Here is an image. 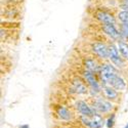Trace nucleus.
Masks as SVG:
<instances>
[{"mask_svg":"<svg viewBox=\"0 0 128 128\" xmlns=\"http://www.w3.org/2000/svg\"><path fill=\"white\" fill-rule=\"evenodd\" d=\"M106 127L108 128H113L114 127V124H115V114H112L110 117H109V119L106 120Z\"/></svg>","mask_w":128,"mask_h":128,"instance_id":"18","label":"nucleus"},{"mask_svg":"<svg viewBox=\"0 0 128 128\" xmlns=\"http://www.w3.org/2000/svg\"><path fill=\"white\" fill-rule=\"evenodd\" d=\"M81 122L87 126L88 128H102L104 126V118L102 114L95 113L92 117H87V116H80Z\"/></svg>","mask_w":128,"mask_h":128,"instance_id":"2","label":"nucleus"},{"mask_svg":"<svg viewBox=\"0 0 128 128\" xmlns=\"http://www.w3.org/2000/svg\"><path fill=\"white\" fill-rule=\"evenodd\" d=\"M83 78H84V81L86 82V84L91 88V91L94 92V94H98L102 91V87H100V83L98 82V80L95 79L93 72L85 70L83 72Z\"/></svg>","mask_w":128,"mask_h":128,"instance_id":"4","label":"nucleus"},{"mask_svg":"<svg viewBox=\"0 0 128 128\" xmlns=\"http://www.w3.org/2000/svg\"><path fill=\"white\" fill-rule=\"evenodd\" d=\"M92 52L96 56H98L102 60H106L109 58L110 56V49L109 46H106L104 43H100V42H95L91 46Z\"/></svg>","mask_w":128,"mask_h":128,"instance_id":"6","label":"nucleus"},{"mask_svg":"<svg viewBox=\"0 0 128 128\" xmlns=\"http://www.w3.org/2000/svg\"><path fill=\"white\" fill-rule=\"evenodd\" d=\"M120 32L122 36H124L125 38H128V24H122L120 26Z\"/></svg>","mask_w":128,"mask_h":128,"instance_id":"17","label":"nucleus"},{"mask_svg":"<svg viewBox=\"0 0 128 128\" xmlns=\"http://www.w3.org/2000/svg\"><path fill=\"white\" fill-rule=\"evenodd\" d=\"M118 20L122 24H128V10H122L118 14Z\"/></svg>","mask_w":128,"mask_h":128,"instance_id":"16","label":"nucleus"},{"mask_svg":"<svg viewBox=\"0 0 128 128\" xmlns=\"http://www.w3.org/2000/svg\"><path fill=\"white\" fill-rule=\"evenodd\" d=\"M117 75H118V72L111 64H104L100 70V77L102 85H110Z\"/></svg>","mask_w":128,"mask_h":128,"instance_id":"1","label":"nucleus"},{"mask_svg":"<svg viewBox=\"0 0 128 128\" xmlns=\"http://www.w3.org/2000/svg\"><path fill=\"white\" fill-rule=\"evenodd\" d=\"M124 128H128V123H127V124H126V126H125V127H124Z\"/></svg>","mask_w":128,"mask_h":128,"instance_id":"20","label":"nucleus"},{"mask_svg":"<svg viewBox=\"0 0 128 128\" xmlns=\"http://www.w3.org/2000/svg\"><path fill=\"white\" fill-rule=\"evenodd\" d=\"M56 115L60 120L64 121H70L73 119V113L66 108L65 106H58L56 108Z\"/></svg>","mask_w":128,"mask_h":128,"instance_id":"11","label":"nucleus"},{"mask_svg":"<svg viewBox=\"0 0 128 128\" xmlns=\"http://www.w3.org/2000/svg\"><path fill=\"white\" fill-rule=\"evenodd\" d=\"M84 66H85V69L88 70V71H91V72H96L98 69H100V66L98 65L96 60L92 58H88L85 60L84 62Z\"/></svg>","mask_w":128,"mask_h":128,"instance_id":"14","label":"nucleus"},{"mask_svg":"<svg viewBox=\"0 0 128 128\" xmlns=\"http://www.w3.org/2000/svg\"><path fill=\"white\" fill-rule=\"evenodd\" d=\"M118 49H119V52L121 56L128 62V43L125 41H122V40H119L118 41Z\"/></svg>","mask_w":128,"mask_h":128,"instance_id":"15","label":"nucleus"},{"mask_svg":"<svg viewBox=\"0 0 128 128\" xmlns=\"http://www.w3.org/2000/svg\"><path fill=\"white\" fill-rule=\"evenodd\" d=\"M102 92L104 93V96L108 98L109 100H117L119 98V93L111 85H102Z\"/></svg>","mask_w":128,"mask_h":128,"instance_id":"9","label":"nucleus"},{"mask_svg":"<svg viewBox=\"0 0 128 128\" xmlns=\"http://www.w3.org/2000/svg\"><path fill=\"white\" fill-rule=\"evenodd\" d=\"M18 128H30V126L28 124H24V125H20Z\"/></svg>","mask_w":128,"mask_h":128,"instance_id":"19","label":"nucleus"},{"mask_svg":"<svg viewBox=\"0 0 128 128\" xmlns=\"http://www.w3.org/2000/svg\"><path fill=\"white\" fill-rule=\"evenodd\" d=\"M76 110L82 116H87V117H92L95 113H98L92 106H90L84 100H77L76 102Z\"/></svg>","mask_w":128,"mask_h":128,"instance_id":"7","label":"nucleus"},{"mask_svg":"<svg viewBox=\"0 0 128 128\" xmlns=\"http://www.w3.org/2000/svg\"><path fill=\"white\" fill-rule=\"evenodd\" d=\"M110 85L112 87H114L117 91H122V90H124L126 88V82L120 75H117L114 78V80L111 82Z\"/></svg>","mask_w":128,"mask_h":128,"instance_id":"13","label":"nucleus"},{"mask_svg":"<svg viewBox=\"0 0 128 128\" xmlns=\"http://www.w3.org/2000/svg\"><path fill=\"white\" fill-rule=\"evenodd\" d=\"M72 91L76 94H86L88 92L87 86L85 85L84 81L80 79H74L72 82Z\"/></svg>","mask_w":128,"mask_h":128,"instance_id":"10","label":"nucleus"},{"mask_svg":"<svg viewBox=\"0 0 128 128\" xmlns=\"http://www.w3.org/2000/svg\"><path fill=\"white\" fill-rule=\"evenodd\" d=\"M96 18L100 20L102 24H112V25H116V20L115 18L110 14L109 12H100L96 14Z\"/></svg>","mask_w":128,"mask_h":128,"instance_id":"12","label":"nucleus"},{"mask_svg":"<svg viewBox=\"0 0 128 128\" xmlns=\"http://www.w3.org/2000/svg\"><path fill=\"white\" fill-rule=\"evenodd\" d=\"M92 108L100 114H108L113 110V104L104 98H96L92 100Z\"/></svg>","mask_w":128,"mask_h":128,"instance_id":"3","label":"nucleus"},{"mask_svg":"<svg viewBox=\"0 0 128 128\" xmlns=\"http://www.w3.org/2000/svg\"><path fill=\"white\" fill-rule=\"evenodd\" d=\"M110 49V56H109V60H111V62L117 68H123L125 65V60L121 56V54H119V49L115 44H111L109 46Z\"/></svg>","mask_w":128,"mask_h":128,"instance_id":"5","label":"nucleus"},{"mask_svg":"<svg viewBox=\"0 0 128 128\" xmlns=\"http://www.w3.org/2000/svg\"><path fill=\"white\" fill-rule=\"evenodd\" d=\"M102 31L114 40H118L122 36L121 32L117 29V27L115 25H112V24H104L102 25Z\"/></svg>","mask_w":128,"mask_h":128,"instance_id":"8","label":"nucleus"}]
</instances>
